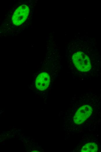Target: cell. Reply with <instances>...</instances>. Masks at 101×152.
<instances>
[{
	"label": "cell",
	"mask_w": 101,
	"mask_h": 152,
	"mask_svg": "<svg viewBox=\"0 0 101 152\" xmlns=\"http://www.w3.org/2000/svg\"><path fill=\"white\" fill-rule=\"evenodd\" d=\"M72 59L74 65L79 70L85 72L91 69V65L90 59L83 52L79 51L75 53Z\"/></svg>",
	"instance_id": "1"
},
{
	"label": "cell",
	"mask_w": 101,
	"mask_h": 152,
	"mask_svg": "<svg viewBox=\"0 0 101 152\" xmlns=\"http://www.w3.org/2000/svg\"><path fill=\"white\" fill-rule=\"evenodd\" d=\"M29 12L28 7L25 5L19 7L15 11L12 18L13 24L16 26L21 25L27 19Z\"/></svg>",
	"instance_id": "2"
},
{
	"label": "cell",
	"mask_w": 101,
	"mask_h": 152,
	"mask_svg": "<svg viewBox=\"0 0 101 152\" xmlns=\"http://www.w3.org/2000/svg\"><path fill=\"white\" fill-rule=\"evenodd\" d=\"M92 108L89 105H84L77 110L73 117L74 122L77 124L83 123L91 115Z\"/></svg>",
	"instance_id": "3"
},
{
	"label": "cell",
	"mask_w": 101,
	"mask_h": 152,
	"mask_svg": "<svg viewBox=\"0 0 101 152\" xmlns=\"http://www.w3.org/2000/svg\"><path fill=\"white\" fill-rule=\"evenodd\" d=\"M50 82L49 75L47 73L43 72L40 74L37 77L35 85L38 89L43 91L48 87Z\"/></svg>",
	"instance_id": "4"
},
{
	"label": "cell",
	"mask_w": 101,
	"mask_h": 152,
	"mask_svg": "<svg viewBox=\"0 0 101 152\" xmlns=\"http://www.w3.org/2000/svg\"><path fill=\"white\" fill-rule=\"evenodd\" d=\"M98 150V146L94 142L88 143L82 147V152H96Z\"/></svg>",
	"instance_id": "5"
}]
</instances>
